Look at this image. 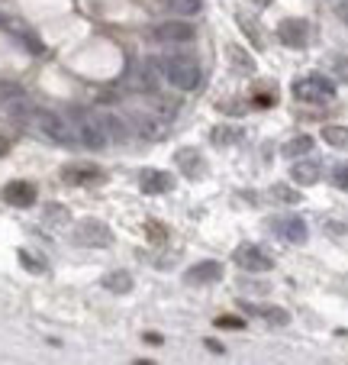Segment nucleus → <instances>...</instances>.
I'll use <instances>...</instances> for the list:
<instances>
[{
	"instance_id": "f3484780",
	"label": "nucleus",
	"mask_w": 348,
	"mask_h": 365,
	"mask_svg": "<svg viewBox=\"0 0 348 365\" xmlns=\"http://www.w3.org/2000/svg\"><path fill=\"white\" fill-rule=\"evenodd\" d=\"M132 123H136V133L145 139H162L164 136V120L152 117V113H132Z\"/></svg>"
},
{
	"instance_id": "aec40b11",
	"label": "nucleus",
	"mask_w": 348,
	"mask_h": 365,
	"mask_svg": "<svg viewBox=\"0 0 348 365\" xmlns=\"http://www.w3.org/2000/svg\"><path fill=\"white\" fill-rule=\"evenodd\" d=\"M307 152H313V136H294L290 143H284L280 155H284V159H303Z\"/></svg>"
},
{
	"instance_id": "2eb2a0df",
	"label": "nucleus",
	"mask_w": 348,
	"mask_h": 365,
	"mask_svg": "<svg viewBox=\"0 0 348 365\" xmlns=\"http://www.w3.org/2000/svg\"><path fill=\"white\" fill-rule=\"evenodd\" d=\"M139 187H142L145 194H164L174 187V178H171L168 172H162V168H145V172L139 175Z\"/></svg>"
},
{
	"instance_id": "c9c22d12",
	"label": "nucleus",
	"mask_w": 348,
	"mask_h": 365,
	"mask_svg": "<svg viewBox=\"0 0 348 365\" xmlns=\"http://www.w3.org/2000/svg\"><path fill=\"white\" fill-rule=\"evenodd\" d=\"M7 152H10V139L0 133V155H7Z\"/></svg>"
},
{
	"instance_id": "473e14b6",
	"label": "nucleus",
	"mask_w": 348,
	"mask_h": 365,
	"mask_svg": "<svg viewBox=\"0 0 348 365\" xmlns=\"http://www.w3.org/2000/svg\"><path fill=\"white\" fill-rule=\"evenodd\" d=\"M242 33L252 36L255 46H261V36H258V29H255V20H246V16H242Z\"/></svg>"
},
{
	"instance_id": "9d476101",
	"label": "nucleus",
	"mask_w": 348,
	"mask_h": 365,
	"mask_svg": "<svg viewBox=\"0 0 348 365\" xmlns=\"http://www.w3.org/2000/svg\"><path fill=\"white\" fill-rule=\"evenodd\" d=\"M278 39L287 48H307L310 42V23L307 20H280L278 23Z\"/></svg>"
},
{
	"instance_id": "f03ea898",
	"label": "nucleus",
	"mask_w": 348,
	"mask_h": 365,
	"mask_svg": "<svg viewBox=\"0 0 348 365\" xmlns=\"http://www.w3.org/2000/svg\"><path fill=\"white\" fill-rule=\"evenodd\" d=\"M23 123H33L36 130L42 133V136L52 139V143H58V145H71V143H78V139H75V130H71L68 120L58 117L55 110L36 107V103H33V110H29V117L23 120Z\"/></svg>"
},
{
	"instance_id": "6ab92c4d",
	"label": "nucleus",
	"mask_w": 348,
	"mask_h": 365,
	"mask_svg": "<svg viewBox=\"0 0 348 365\" xmlns=\"http://www.w3.org/2000/svg\"><path fill=\"white\" fill-rule=\"evenodd\" d=\"M210 143H213V145H219V149L242 143V126H216V130L210 133Z\"/></svg>"
},
{
	"instance_id": "a878e982",
	"label": "nucleus",
	"mask_w": 348,
	"mask_h": 365,
	"mask_svg": "<svg viewBox=\"0 0 348 365\" xmlns=\"http://www.w3.org/2000/svg\"><path fill=\"white\" fill-rule=\"evenodd\" d=\"M268 194H271V200H280V204H300V191H294L287 185H274Z\"/></svg>"
},
{
	"instance_id": "b1692460",
	"label": "nucleus",
	"mask_w": 348,
	"mask_h": 365,
	"mask_svg": "<svg viewBox=\"0 0 348 365\" xmlns=\"http://www.w3.org/2000/svg\"><path fill=\"white\" fill-rule=\"evenodd\" d=\"M322 143L348 152V126H322Z\"/></svg>"
},
{
	"instance_id": "c85d7f7f",
	"label": "nucleus",
	"mask_w": 348,
	"mask_h": 365,
	"mask_svg": "<svg viewBox=\"0 0 348 365\" xmlns=\"http://www.w3.org/2000/svg\"><path fill=\"white\" fill-rule=\"evenodd\" d=\"M332 75H335V81L348 84V56H335L332 58Z\"/></svg>"
},
{
	"instance_id": "423d86ee",
	"label": "nucleus",
	"mask_w": 348,
	"mask_h": 365,
	"mask_svg": "<svg viewBox=\"0 0 348 365\" xmlns=\"http://www.w3.org/2000/svg\"><path fill=\"white\" fill-rule=\"evenodd\" d=\"M0 110H7L10 117H16V120H26L29 110H33V101H29L26 88L0 78Z\"/></svg>"
},
{
	"instance_id": "ddd939ff",
	"label": "nucleus",
	"mask_w": 348,
	"mask_h": 365,
	"mask_svg": "<svg viewBox=\"0 0 348 365\" xmlns=\"http://www.w3.org/2000/svg\"><path fill=\"white\" fill-rule=\"evenodd\" d=\"M158 81H162V68H158L155 62H149V58H145V62H139L136 68L130 71V84L136 91H155L158 88Z\"/></svg>"
},
{
	"instance_id": "f8f14e48",
	"label": "nucleus",
	"mask_w": 348,
	"mask_h": 365,
	"mask_svg": "<svg viewBox=\"0 0 348 365\" xmlns=\"http://www.w3.org/2000/svg\"><path fill=\"white\" fill-rule=\"evenodd\" d=\"M36 197H39V191H36L33 181L16 178V181H10V185L4 187V200H7L10 207H33Z\"/></svg>"
},
{
	"instance_id": "6e6552de",
	"label": "nucleus",
	"mask_w": 348,
	"mask_h": 365,
	"mask_svg": "<svg viewBox=\"0 0 348 365\" xmlns=\"http://www.w3.org/2000/svg\"><path fill=\"white\" fill-rule=\"evenodd\" d=\"M232 259H236V265H239L242 272H271L274 269V259L265 252L261 246H255V242H242L236 252H232Z\"/></svg>"
},
{
	"instance_id": "4be33fe9",
	"label": "nucleus",
	"mask_w": 348,
	"mask_h": 365,
	"mask_svg": "<svg viewBox=\"0 0 348 365\" xmlns=\"http://www.w3.org/2000/svg\"><path fill=\"white\" fill-rule=\"evenodd\" d=\"M103 288L113 291V294H130L132 291V275L130 272H110V275L103 278Z\"/></svg>"
},
{
	"instance_id": "cd10ccee",
	"label": "nucleus",
	"mask_w": 348,
	"mask_h": 365,
	"mask_svg": "<svg viewBox=\"0 0 348 365\" xmlns=\"http://www.w3.org/2000/svg\"><path fill=\"white\" fill-rule=\"evenodd\" d=\"M20 262H23V269L36 272V275H42V272H46V262H42V259H36L29 249H20Z\"/></svg>"
},
{
	"instance_id": "4468645a",
	"label": "nucleus",
	"mask_w": 348,
	"mask_h": 365,
	"mask_svg": "<svg viewBox=\"0 0 348 365\" xmlns=\"http://www.w3.org/2000/svg\"><path fill=\"white\" fill-rule=\"evenodd\" d=\"M223 278V265L216 262V259H204V262L191 265V269L184 272V282L187 284H213Z\"/></svg>"
},
{
	"instance_id": "a211bd4d",
	"label": "nucleus",
	"mask_w": 348,
	"mask_h": 365,
	"mask_svg": "<svg viewBox=\"0 0 348 365\" xmlns=\"http://www.w3.org/2000/svg\"><path fill=\"white\" fill-rule=\"evenodd\" d=\"M248 307H252V304H248ZM252 314H258L268 327H287L290 324V314H287L284 307H271V304H265V307H252Z\"/></svg>"
},
{
	"instance_id": "4c0bfd02",
	"label": "nucleus",
	"mask_w": 348,
	"mask_h": 365,
	"mask_svg": "<svg viewBox=\"0 0 348 365\" xmlns=\"http://www.w3.org/2000/svg\"><path fill=\"white\" fill-rule=\"evenodd\" d=\"M255 7H268V4H271V0H252Z\"/></svg>"
},
{
	"instance_id": "5701e85b",
	"label": "nucleus",
	"mask_w": 348,
	"mask_h": 365,
	"mask_svg": "<svg viewBox=\"0 0 348 365\" xmlns=\"http://www.w3.org/2000/svg\"><path fill=\"white\" fill-rule=\"evenodd\" d=\"M97 120H100L107 139H126V123L116 117V113H97Z\"/></svg>"
},
{
	"instance_id": "7ed1b4c3",
	"label": "nucleus",
	"mask_w": 348,
	"mask_h": 365,
	"mask_svg": "<svg viewBox=\"0 0 348 365\" xmlns=\"http://www.w3.org/2000/svg\"><path fill=\"white\" fill-rule=\"evenodd\" d=\"M294 101L300 103H329L335 101V81L326 75H303L294 81Z\"/></svg>"
},
{
	"instance_id": "1a4fd4ad",
	"label": "nucleus",
	"mask_w": 348,
	"mask_h": 365,
	"mask_svg": "<svg viewBox=\"0 0 348 365\" xmlns=\"http://www.w3.org/2000/svg\"><path fill=\"white\" fill-rule=\"evenodd\" d=\"M271 230L280 236V240H287V242H294V246H303V242L310 240V230H307V223L300 220V217H278V220H271Z\"/></svg>"
},
{
	"instance_id": "dca6fc26",
	"label": "nucleus",
	"mask_w": 348,
	"mask_h": 365,
	"mask_svg": "<svg viewBox=\"0 0 348 365\" xmlns=\"http://www.w3.org/2000/svg\"><path fill=\"white\" fill-rule=\"evenodd\" d=\"M290 178H294V185H300V187H313L316 181L322 178V165L316 159H300V162H294V168H290Z\"/></svg>"
},
{
	"instance_id": "2f4dec72",
	"label": "nucleus",
	"mask_w": 348,
	"mask_h": 365,
	"mask_svg": "<svg viewBox=\"0 0 348 365\" xmlns=\"http://www.w3.org/2000/svg\"><path fill=\"white\" fill-rule=\"evenodd\" d=\"M216 327L219 330H242L246 324H242L239 317H216Z\"/></svg>"
},
{
	"instance_id": "7c9ffc66",
	"label": "nucleus",
	"mask_w": 348,
	"mask_h": 365,
	"mask_svg": "<svg viewBox=\"0 0 348 365\" xmlns=\"http://www.w3.org/2000/svg\"><path fill=\"white\" fill-rule=\"evenodd\" d=\"M46 223H68V210H65V207H48Z\"/></svg>"
},
{
	"instance_id": "f704fd0d",
	"label": "nucleus",
	"mask_w": 348,
	"mask_h": 365,
	"mask_svg": "<svg viewBox=\"0 0 348 365\" xmlns=\"http://www.w3.org/2000/svg\"><path fill=\"white\" fill-rule=\"evenodd\" d=\"M145 230H149V236H152V240H164V227H162V223L149 220V223H145Z\"/></svg>"
},
{
	"instance_id": "c756f323",
	"label": "nucleus",
	"mask_w": 348,
	"mask_h": 365,
	"mask_svg": "<svg viewBox=\"0 0 348 365\" xmlns=\"http://www.w3.org/2000/svg\"><path fill=\"white\" fill-rule=\"evenodd\" d=\"M332 185L339 187V191L348 194V162H345V165H335L332 168Z\"/></svg>"
},
{
	"instance_id": "39448f33",
	"label": "nucleus",
	"mask_w": 348,
	"mask_h": 365,
	"mask_svg": "<svg viewBox=\"0 0 348 365\" xmlns=\"http://www.w3.org/2000/svg\"><path fill=\"white\" fill-rule=\"evenodd\" d=\"M71 130H75L78 143L88 145V149H103V145L110 143L100 120H97V113H90V110H75V126H71Z\"/></svg>"
},
{
	"instance_id": "e433bc0d",
	"label": "nucleus",
	"mask_w": 348,
	"mask_h": 365,
	"mask_svg": "<svg viewBox=\"0 0 348 365\" xmlns=\"http://www.w3.org/2000/svg\"><path fill=\"white\" fill-rule=\"evenodd\" d=\"M0 29H10V20L4 14H0Z\"/></svg>"
},
{
	"instance_id": "9b49d317",
	"label": "nucleus",
	"mask_w": 348,
	"mask_h": 365,
	"mask_svg": "<svg viewBox=\"0 0 348 365\" xmlns=\"http://www.w3.org/2000/svg\"><path fill=\"white\" fill-rule=\"evenodd\" d=\"M62 181L65 185H97L103 181V168L90 165V162H71L62 168Z\"/></svg>"
},
{
	"instance_id": "393cba45",
	"label": "nucleus",
	"mask_w": 348,
	"mask_h": 365,
	"mask_svg": "<svg viewBox=\"0 0 348 365\" xmlns=\"http://www.w3.org/2000/svg\"><path fill=\"white\" fill-rule=\"evenodd\" d=\"M164 7L174 16H194V14H200L204 0H164Z\"/></svg>"
},
{
	"instance_id": "f257e3e1",
	"label": "nucleus",
	"mask_w": 348,
	"mask_h": 365,
	"mask_svg": "<svg viewBox=\"0 0 348 365\" xmlns=\"http://www.w3.org/2000/svg\"><path fill=\"white\" fill-rule=\"evenodd\" d=\"M158 68H162V78L174 91H197L200 88V65H197V58L187 56V52H164Z\"/></svg>"
},
{
	"instance_id": "412c9836",
	"label": "nucleus",
	"mask_w": 348,
	"mask_h": 365,
	"mask_svg": "<svg viewBox=\"0 0 348 365\" xmlns=\"http://www.w3.org/2000/svg\"><path fill=\"white\" fill-rule=\"evenodd\" d=\"M178 165L184 168L187 175H191V178H200V175L206 172V165H204V159H200L197 152H191V149H181L178 152Z\"/></svg>"
},
{
	"instance_id": "72a5a7b5",
	"label": "nucleus",
	"mask_w": 348,
	"mask_h": 365,
	"mask_svg": "<svg viewBox=\"0 0 348 365\" xmlns=\"http://www.w3.org/2000/svg\"><path fill=\"white\" fill-rule=\"evenodd\" d=\"M335 16H339V20L342 23H345V26H348V0H335Z\"/></svg>"
},
{
	"instance_id": "0eeeda50",
	"label": "nucleus",
	"mask_w": 348,
	"mask_h": 365,
	"mask_svg": "<svg viewBox=\"0 0 348 365\" xmlns=\"http://www.w3.org/2000/svg\"><path fill=\"white\" fill-rule=\"evenodd\" d=\"M71 240H75L78 246L103 249V246H110V242H113V230H110L103 220H81L75 227V233H71Z\"/></svg>"
},
{
	"instance_id": "bb28decb",
	"label": "nucleus",
	"mask_w": 348,
	"mask_h": 365,
	"mask_svg": "<svg viewBox=\"0 0 348 365\" xmlns=\"http://www.w3.org/2000/svg\"><path fill=\"white\" fill-rule=\"evenodd\" d=\"M226 48H229V58H232V65H236V68H239V71H246V75H252V71H255V62H252V58H248V56H242V48H239V46H226Z\"/></svg>"
},
{
	"instance_id": "20e7f679",
	"label": "nucleus",
	"mask_w": 348,
	"mask_h": 365,
	"mask_svg": "<svg viewBox=\"0 0 348 365\" xmlns=\"http://www.w3.org/2000/svg\"><path fill=\"white\" fill-rule=\"evenodd\" d=\"M152 39L162 42V46H187V42L197 39V29H194V23H187V16H174V20L155 23Z\"/></svg>"
}]
</instances>
